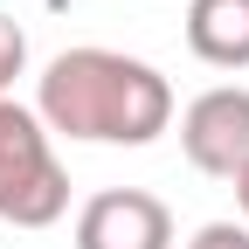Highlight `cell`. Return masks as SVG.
I'll return each instance as SVG.
<instances>
[{
	"instance_id": "cell-1",
	"label": "cell",
	"mask_w": 249,
	"mask_h": 249,
	"mask_svg": "<svg viewBox=\"0 0 249 249\" xmlns=\"http://www.w3.org/2000/svg\"><path fill=\"white\" fill-rule=\"evenodd\" d=\"M35 118L83 145H152L173 124V83L124 49H62L35 83Z\"/></svg>"
},
{
	"instance_id": "cell-2",
	"label": "cell",
	"mask_w": 249,
	"mask_h": 249,
	"mask_svg": "<svg viewBox=\"0 0 249 249\" xmlns=\"http://www.w3.org/2000/svg\"><path fill=\"white\" fill-rule=\"evenodd\" d=\"M62 208H70V173L49 145V124L28 104L0 97V222L49 229L62 222Z\"/></svg>"
},
{
	"instance_id": "cell-3",
	"label": "cell",
	"mask_w": 249,
	"mask_h": 249,
	"mask_svg": "<svg viewBox=\"0 0 249 249\" xmlns=\"http://www.w3.org/2000/svg\"><path fill=\"white\" fill-rule=\"evenodd\" d=\"M180 152L208 180H242L249 173V90L214 83L180 111Z\"/></svg>"
},
{
	"instance_id": "cell-4",
	"label": "cell",
	"mask_w": 249,
	"mask_h": 249,
	"mask_svg": "<svg viewBox=\"0 0 249 249\" xmlns=\"http://www.w3.org/2000/svg\"><path fill=\"white\" fill-rule=\"evenodd\" d=\"M76 249H173V214L145 187H104L76 208Z\"/></svg>"
},
{
	"instance_id": "cell-5",
	"label": "cell",
	"mask_w": 249,
	"mask_h": 249,
	"mask_svg": "<svg viewBox=\"0 0 249 249\" xmlns=\"http://www.w3.org/2000/svg\"><path fill=\"white\" fill-rule=\"evenodd\" d=\"M187 49L214 70H249V0H194L187 7Z\"/></svg>"
},
{
	"instance_id": "cell-6",
	"label": "cell",
	"mask_w": 249,
	"mask_h": 249,
	"mask_svg": "<svg viewBox=\"0 0 249 249\" xmlns=\"http://www.w3.org/2000/svg\"><path fill=\"white\" fill-rule=\"evenodd\" d=\"M28 70V35H21V21L14 14H0V97H7V83Z\"/></svg>"
},
{
	"instance_id": "cell-7",
	"label": "cell",
	"mask_w": 249,
	"mask_h": 249,
	"mask_svg": "<svg viewBox=\"0 0 249 249\" xmlns=\"http://www.w3.org/2000/svg\"><path fill=\"white\" fill-rule=\"evenodd\" d=\"M187 249H249V229L242 222H208V229H194Z\"/></svg>"
},
{
	"instance_id": "cell-8",
	"label": "cell",
	"mask_w": 249,
	"mask_h": 249,
	"mask_svg": "<svg viewBox=\"0 0 249 249\" xmlns=\"http://www.w3.org/2000/svg\"><path fill=\"white\" fill-rule=\"evenodd\" d=\"M235 201H242V214H249V173H242V180H235Z\"/></svg>"
}]
</instances>
